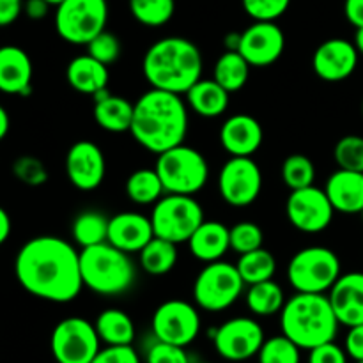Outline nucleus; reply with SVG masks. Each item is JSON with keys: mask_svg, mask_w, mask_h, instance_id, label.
I'll use <instances>...</instances> for the list:
<instances>
[{"mask_svg": "<svg viewBox=\"0 0 363 363\" xmlns=\"http://www.w3.org/2000/svg\"><path fill=\"white\" fill-rule=\"evenodd\" d=\"M342 266L332 248L307 247L287 264V280L296 293L325 294L339 280Z\"/></svg>", "mask_w": 363, "mask_h": 363, "instance_id": "obj_7", "label": "nucleus"}, {"mask_svg": "<svg viewBox=\"0 0 363 363\" xmlns=\"http://www.w3.org/2000/svg\"><path fill=\"white\" fill-rule=\"evenodd\" d=\"M202 53L194 41L181 35L158 39L145 52L142 73L152 89L183 96L202 78Z\"/></svg>", "mask_w": 363, "mask_h": 363, "instance_id": "obj_3", "label": "nucleus"}, {"mask_svg": "<svg viewBox=\"0 0 363 363\" xmlns=\"http://www.w3.org/2000/svg\"><path fill=\"white\" fill-rule=\"evenodd\" d=\"M286 215L291 225L305 234L323 233L332 223L335 209L325 190L318 186L291 190L286 202Z\"/></svg>", "mask_w": 363, "mask_h": 363, "instance_id": "obj_15", "label": "nucleus"}, {"mask_svg": "<svg viewBox=\"0 0 363 363\" xmlns=\"http://www.w3.org/2000/svg\"><path fill=\"white\" fill-rule=\"evenodd\" d=\"M282 181L291 190L312 186L315 181V167L308 156L294 152L282 163Z\"/></svg>", "mask_w": 363, "mask_h": 363, "instance_id": "obj_36", "label": "nucleus"}, {"mask_svg": "<svg viewBox=\"0 0 363 363\" xmlns=\"http://www.w3.org/2000/svg\"><path fill=\"white\" fill-rule=\"evenodd\" d=\"M135 20L145 27H163L176 13V0H130Z\"/></svg>", "mask_w": 363, "mask_h": 363, "instance_id": "obj_35", "label": "nucleus"}, {"mask_svg": "<svg viewBox=\"0 0 363 363\" xmlns=\"http://www.w3.org/2000/svg\"><path fill=\"white\" fill-rule=\"evenodd\" d=\"M66 80L77 92L94 98L96 94L108 89L110 71L106 64L85 53V55L74 57L67 64Z\"/></svg>", "mask_w": 363, "mask_h": 363, "instance_id": "obj_25", "label": "nucleus"}, {"mask_svg": "<svg viewBox=\"0 0 363 363\" xmlns=\"http://www.w3.org/2000/svg\"><path fill=\"white\" fill-rule=\"evenodd\" d=\"M108 21L106 0H64L55 11V30L69 45L87 46Z\"/></svg>", "mask_w": 363, "mask_h": 363, "instance_id": "obj_10", "label": "nucleus"}, {"mask_svg": "<svg viewBox=\"0 0 363 363\" xmlns=\"http://www.w3.org/2000/svg\"><path fill=\"white\" fill-rule=\"evenodd\" d=\"M236 268L240 272L241 279L247 286L272 280L277 272V261L273 254L266 248H257V250L247 252L238 257Z\"/></svg>", "mask_w": 363, "mask_h": 363, "instance_id": "obj_33", "label": "nucleus"}, {"mask_svg": "<svg viewBox=\"0 0 363 363\" xmlns=\"http://www.w3.org/2000/svg\"><path fill=\"white\" fill-rule=\"evenodd\" d=\"M184 96H186L188 108L206 119L223 116L225 110L229 108L230 92L225 91L216 80L201 78L197 84H194L184 92Z\"/></svg>", "mask_w": 363, "mask_h": 363, "instance_id": "obj_27", "label": "nucleus"}, {"mask_svg": "<svg viewBox=\"0 0 363 363\" xmlns=\"http://www.w3.org/2000/svg\"><path fill=\"white\" fill-rule=\"evenodd\" d=\"M247 284L236 264L223 261L208 262L194 282V301L206 312H223L243 294Z\"/></svg>", "mask_w": 363, "mask_h": 363, "instance_id": "obj_8", "label": "nucleus"}, {"mask_svg": "<svg viewBox=\"0 0 363 363\" xmlns=\"http://www.w3.org/2000/svg\"><path fill=\"white\" fill-rule=\"evenodd\" d=\"M241 4L254 21H277L289 9L291 0H241Z\"/></svg>", "mask_w": 363, "mask_h": 363, "instance_id": "obj_40", "label": "nucleus"}, {"mask_svg": "<svg viewBox=\"0 0 363 363\" xmlns=\"http://www.w3.org/2000/svg\"><path fill=\"white\" fill-rule=\"evenodd\" d=\"M188 248L195 259L202 262L222 261L230 250V230L216 220H204L188 240Z\"/></svg>", "mask_w": 363, "mask_h": 363, "instance_id": "obj_24", "label": "nucleus"}, {"mask_svg": "<svg viewBox=\"0 0 363 363\" xmlns=\"http://www.w3.org/2000/svg\"><path fill=\"white\" fill-rule=\"evenodd\" d=\"M330 303L340 325H363V273L353 272L340 275L328 291Z\"/></svg>", "mask_w": 363, "mask_h": 363, "instance_id": "obj_21", "label": "nucleus"}, {"mask_svg": "<svg viewBox=\"0 0 363 363\" xmlns=\"http://www.w3.org/2000/svg\"><path fill=\"white\" fill-rule=\"evenodd\" d=\"M353 45H354V48L358 50V53L363 55V27H358L357 32H354Z\"/></svg>", "mask_w": 363, "mask_h": 363, "instance_id": "obj_53", "label": "nucleus"}, {"mask_svg": "<svg viewBox=\"0 0 363 363\" xmlns=\"http://www.w3.org/2000/svg\"><path fill=\"white\" fill-rule=\"evenodd\" d=\"M357 363H363V360H358V362H357Z\"/></svg>", "mask_w": 363, "mask_h": 363, "instance_id": "obj_57", "label": "nucleus"}, {"mask_svg": "<svg viewBox=\"0 0 363 363\" xmlns=\"http://www.w3.org/2000/svg\"><path fill=\"white\" fill-rule=\"evenodd\" d=\"M71 234L74 243L80 245L82 248L105 243L108 238V218L98 211L80 213L71 225Z\"/></svg>", "mask_w": 363, "mask_h": 363, "instance_id": "obj_34", "label": "nucleus"}, {"mask_svg": "<svg viewBox=\"0 0 363 363\" xmlns=\"http://www.w3.org/2000/svg\"><path fill=\"white\" fill-rule=\"evenodd\" d=\"M9 128H11L9 113H7V110L0 105V142L7 137V133H9Z\"/></svg>", "mask_w": 363, "mask_h": 363, "instance_id": "obj_51", "label": "nucleus"}, {"mask_svg": "<svg viewBox=\"0 0 363 363\" xmlns=\"http://www.w3.org/2000/svg\"><path fill=\"white\" fill-rule=\"evenodd\" d=\"M333 158L339 169L363 172V137L346 135L340 138L333 149Z\"/></svg>", "mask_w": 363, "mask_h": 363, "instance_id": "obj_38", "label": "nucleus"}, {"mask_svg": "<svg viewBox=\"0 0 363 363\" xmlns=\"http://www.w3.org/2000/svg\"><path fill=\"white\" fill-rule=\"evenodd\" d=\"M358 50L347 39L332 38L321 43L312 57L314 73L325 82H342L354 73L358 66Z\"/></svg>", "mask_w": 363, "mask_h": 363, "instance_id": "obj_18", "label": "nucleus"}, {"mask_svg": "<svg viewBox=\"0 0 363 363\" xmlns=\"http://www.w3.org/2000/svg\"><path fill=\"white\" fill-rule=\"evenodd\" d=\"M14 176L21 181V183L28 184V186H39V184H45L48 179V172H46V167L43 165V162H39L38 158H32V156H23V158H18L14 162Z\"/></svg>", "mask_w": 363, "mask_h": 363, "instance_id": "obj_43", "label": "nucleus"}, {"mask_svg": "<svg viewBox=\"0 0 363 363\" xmlns=\"http://www.w3.org/2000/svg\"><path fill=\"white\" fill-rule=\"evenodd\" d=\"M344 350H346L347 357L353 358L354 362L363 360V325L351 326L346 335Z\"/></svg>", "mask_w": 363, "mask_h": 363, "instance_id": "obj_46", "label": "nucleus"}, {"mask_svg": "<svg viewBox=\"0 0 363 363\" xmlns=\"http://www.w3.org/2000/svg\"><path fill=\"white\" fill-rule=\"evenodd\" d=\"M347 358L350 357L346 350L335 344V340L312 347L308 351V363H347Z\"/></svg>", "mask_w": 363, "mask_h": 363, "instance_id": "obj_45", "label": "nucleus"}, {"mask_svg": "<svg viewBox=\"0 0 363 363\" xmlns=\"http://www.w3.org/2000/svg\"><path fill=\"white\" fill-rule=\"evenodd\" d=\"M87 53L94 57V59H98L99 62L110 66V64H113L119 59L121 43L116 34L103 30L101 34H98L91 43H89Z\"/></svg>", "mask_w": 363, "mask_h": 363, "instance_id": "obj_41", "label": "nucleus"}, {"mask_svg": "<svg viewBox=\"0 0 363 363\" xmlns=\"http://www.w3.org/2000/svg\"><path fill=\"white\" fill-rule=\"evenodd\" d=\"M286 48V34L275 21H254L241 32L238 52L252 67H266L275 64Z\"/></svg>", "mask_w": 363, "mask_h": 363, "instance_id": "obj_16", "label": "nucleus"}, {"mask_svg": "<svg viewBox=\"0 0 363 363\" xmlns=\"http://www.w3.org/2000/svg\"><path fill=\"white\" fill-rule=\"evenodd\" d=\"M194 363H213V362H194Z\"/></svg>", "mask_w": 363, "mask_h": 363, "instance_id": "obj_55", "label": "nucleus"}, {"mask_svg": "<svg viewBox=\"0 0 363 363\" xmlns=\"http://www.w3.org/2000/svg\"><path fill=\"white\" fill-rule=\"evenodd\" d=\"M46 2H48L50 6H55V7H57L60 2H64V0H46Z\"/></svg>", "mask_w": 363, "mask_h": 363, "instance_id": "obj_54", "label": "nucleus"}, {"mask_svg": "<svg viewBox=\"0 0 363 363\" xmlns=\"http://www.w3.org/2000/svg\"><path fill=\"white\" fill-rule=\"evenodd\" d=\"M264 340L262 326L247 315L227 319L213 332L215 351L227 362H247L257 357Z\"/></svg>", "mask_w": 363, "mask_h": 363, "instance_id": "obj_13", "label": "nucleus"}, {"mask_svg": "<svg viewBox=\"0 0 363 363\" xmlns=\"http://www.w3.org/2000/svg\"><path fill=\"white\" fill-rule=\"evenodd\" d=\"M94 121L99 128L110 133H124L130 131L133 121V103L123 96L108 92V89L94 98Z\"/></svg>", "mask_w": 363, "mask_h": 363, "instance_id": "obj_26", "label": "nucleus"}, {"mask_svg": "<svg viewBox=\"0 0 363 363\" xmlns=\"http://www.w3.org/2000/svg\"><path fill=\"white\" fill-rule=\"evenodd\" d=\"M155 238L151 216L124 211L108 218V241L126 254H138Z\"/></svg>", "mask_w": 363, "mask_h": 363, "instance_id": "obj_19", "label": "nucleus"}, {"mask_svg": "<svg viewBox=\"0 0 363 363\" xmlns=\"http://www.w3.org/2000/svg\"><path fill=\"white\" fill-rule=\"evenodd\" d=\"M126 195L131 202L138 206L156 204L163 194H167L163 188L162 179L155 169H138L126 179Z\"/></svg>", "mask_w": 363, "mask_h": 363, "instance_id": "obj_32", "label": "nucleus"}, {"mask_svg": "<svg viewBox=\"0 0 363 363\" xmlns=\"http://www.w3.org/2000/svg\"><path fill=\"white\" fill-rule=\"evenodd\" d=\"M344 14L354 28L363 27V0H346Z\"/></svg>", "mask_w": 363, "mask_h": 363, "instance_id": "obj_48", "label": "nucleus"}, {"mask_svg": "<svg viewBox=\"0 0 363 363\" xmlns=\"http://www.w3.org/2000/svg\"><path fill=\"white\" fill-rule=\"evenodd\" d=\"M18 284L39 300L69 303L82 293L80 252L59 236H35L14 259Z\"/></svg>", "mask_w": 363, "mask_h": 363, "instance_id": "obj_1", "label": "nucleus"}, {"mask_svg": "<svg viewBox=\"0 0 363 363\" xmlns=\"http://www.w3.org/2000/svg\"><path fill=\"white\" fill-rule=\"evenodd\" d=\"M262 191V172L252 156H230L218 174V194L233 208L254 204Z\"/></svg>", "mask_w": 363, "mask_h": 363, "instance_id": "obj_12", "label": "nucleus"}, {"mask_svg": "<svg viewBox=\"0 0 363 363\" xmlns=\"http://www.w3.org/2000/svg\"><path fill=\"white\" fill-rule=\"evenodd\" d=\"M50 11V4L46 0H27L23 4V13L30 20H43Z\"/></svg>", "mask_w": 363, "mask_h": 363, "instance_id": "obj_49", "label": "nucleus"}, {"mask_svg": "<svg viewBox=\"0 0 363 363\" xmlns=\"http://www.w3.org/2000/svg\"><path fill=\"white\" fill-rule=\"evenodd\" d=\"M259 363H301V347L289 337L275 335L264 340L257 353Z\"/></svg>", "mask_w": 363, "mask_h": 363, "instance_id": "obj_37", "label": "nucleus"}, {"mask_svg": "<svg viewBox=\"0 0 363 363\" xmlns=\"http://www.w3.org/2000/svg\"><path fill=\"white\" fill-rule=\"evenodd\" d=\"M264 140V130L254 116L236 113L220 128V144L230 156H254Z\"/></svg>", "mask_w": 363, "mask_h": 363, "instance_id": "obj_20", "label": "nucleus"}, {"mask_svg": "<svg viewBox=\"0 0 363 363\" xmlns=\"http://www.w3.org/2000/svg\"><path fill=\"white\" fill-rule=\"evenodd\" d=\"M240 39L241 34L240 32H230L223 38V45H225V50H230V52H238L240 48Z\"/></svg>", "mask_w": 363, "mask_h": 363, "instance_id": "obj_52", "label": "nucleus"}, {"mask_svg": "<svg viewBox=\"0 0 363 363\" xmlns=\"http://www.w3.org/2000/svg\"><path fill=\"white\" fill-rule=\"evenodd\" d=\"M11 229H13V223H11L9 215H7L6 209L0 206V245H4L9 240Z\"/></svg>", "mask_w": 363, "mask_h": 363, "instance_id": "obj_50", "label": "nucleus"}, {"mask_svg": "<svg viewBox=\"0 0 363 363\" xmlns=\"http://www.w3.org/2000/svg\"><path fill=\"white\" fill-rule=\"evenodd\" d=\"M94 328L105 346H131L137 335L133 319L121 308H106L96 318Z\"/></svg>", "mask_w": 363, "mask_h": 363, "instance_id": "obj_28", "label": "nucleus"}, {"mask_svg": "<svg viewBox=\"0 0 363 363\" xmlns=\"http://www.w3.org/2000/svg\"><path fill=\"white\" fill-rule=\"evenodd\" d=\"M32 60L20 46H0V92L27 96L32 89Z\"/></svg>", "mask_w": 363, "mask_h": 363, "instance_id": "obj_22", "label": "nucleus"}, {"mask_svg": "<svg viewBox=\"0 0 363 363\" xmlns=\"http://www.w3.org/2000/svg\"><path fill=\"white\" fill-rule=\"evenodd\" d=\"M23 0H0V27H9L23 13Z\"/></svg>", "mask_w": 363, "mask_h": 363, "instance_id": "obj_47", "label": "nucleus"}, {"mask_svg": "<svg viewBox=\"0 0 363 363\" xmlns=\"http://www.w3.org/2000/svg\"><path fill=\"white\" fill-rule=\"evenodd\" d=\"M80 272L84 287L101 296H117L133 286L135 266L130 254L108 241L82 248Z\"/></svg>", "mask_w": 363, "mask_h": 363, "instance_id": "obj_5", "label": "nucleus"}, {"mask_svg": "<svg viewBox=\"0 0 363 363\" xmlns=\"http://www.w3.org/2000/svg\"><path fill=\"white\" fill-rule=\"evenodd\" d=\"M230 250L238 255L257 250L264 243V233L254 222H240L230 227Z\"/></svg>", "mask_w": 363, "mask_h": 363, "instance_id": "obj_39", "label": "nucleus"}, {"mask_svg": "<svg viewBox=\"0 0 363 363\" xmlns=\"http://www.w3.org/2000/svg\"><path fill=\"white\" fill-rule=\"evenodd\" d=\"M360 216H362V220H363V209H362V213H360Z\"/></svg>", "mask_w": 363, "mask_h": 363, "instance_id": "obj_56", "label": "nucleus"}, {"mask_svg": "<svg viewBox=\"0 0 363 363\" xmlns=\"http://www.w3.org/2000/svg\"><path fill=\"white\" fill-rule=\"evenodd\" d=\"M91 363H142L140 357L131 346H105L98 351Z\"/></svg>", "mask_w": 363, "mask_h": 363, "instance_id": "obj_44", "label": "nucleus"}, {"mask_svg": "<svg viewBox=\"0 0 363 363\" xmlns=\"http://www.w3.org/2000/svg\"><path fill=\"white\" fill-rule=\"evenodd\" d=\"M248 311L257 318H269V315L280 314L286 305V293L275 280H264V282L248 286L245 294Z\"/></svg>", "mask_w": 363, "mask_h": 363, "instance_id": "obj_29", "label": "nucleus"}, {"mask_svg": "<svg viewBox=\"0 0 363 363\" xmlns=\"http://www.w3.org/2000/svg\"><path fill=\"white\" fill-rule=\"evenodd\" d=\"M131 137L152 155L184 144L188 135V105L176 92L149 89L133 103Z\"/></svg>", "mask_w": 363, "mask_h": 363, "instance_id": "obj_2", "label": "nucleus"}, {"mask_svg": "<svg viewBox=\"0 0 363 363\" xmlns=\"http://www.w3.org/2000/svg\"><path fill=\"white\" fill-rule=\"evenodd\" d=\"M333 209L344 215H360L363 209V172L339 169L325 186Z\"/></svg>", "mask_w": 363, "mask_h": 363, "instance_id": "obj_23", "label": "nucleus"}, {"mask_svg": "<svg viewBox=\"0 0 363 363\" xmlns=\"http://www.w3.org/2000/svg\"><path fill=\"white\" fill-rule=\"evenodd\" d=\"M66 174L69 183L80 191L101 186L106 174V160L101 147L91 140H78L66 155Z\"/></svg>", "mask_w": 363, "mask_h": 363, "instance_id": "obj_17", "label": "nucleus"}, {"mask_svg": "<svg viewBox=\"0 0 363 363\" xmlns=\"http://www.w3.org/2000/svg\"><path fill=\"white\" fill-rule=\"evenodd\" d=\"M155 170L167 194L195 195L209 179V165L201 151L179 144L156 158Z\"/></svg>", "mask_w": 363, "mask_h": 363, "instance_id": "obj_6", "label": "nucleus"}, {"mask_svg": "<svg viewBox=\"0 0 363 363\" xmlns=\"http://www.w3.org/2000/svg\"><path fill=\"white\" fill-rule=\"evenodd\" d=\"M250 64L240 52L225 50L215 62L213 80L218 82L225 91L233 94L247 85L248 78H250Z\"/></svg>", "mask_w": 363, "mask_h": 363, "instance_id": "obj_30", "label": "nucleus"}, {"mask_svg": "<svg viewBox=\"0 0 363 363\" xmlns=\"http://www.w3.org/2000/svg\"><path fill=\"white\" fill-rule=\"evenodd\" d=\"M50 350L57 363H91L101 350L94 323L78 315L62 319L53 328Z\"/></svg>", "mask_w": 363, "mask_h": 363, "instance_id": "obj_11", "label": "nucleus"}, {"mask_svg": "<svg viewBox=\"0 0 363 363\" xmlns=\"http://www.w3.org/2000/svg\"><path fill=\"white\" fill-rule=\"evenodd\" d=\"M140 266L147 275L162 277L177 264V245L155 236L140 252Z\"/></svg>", "mask_w": 363, "mask_h": 363, "instance_id": "obj_31", "label": "nucleus"}, {"mask_svg": "<svg viewBox=\"0 0 363 363\" xmlns=\"http://www.w3.org/2000/svg\"><path fill=\"white\" fill-rule=\"evenodd\" d=\"M339 326L326 294L296 293L280 311V330L301 350L311 351L335 340Z\"/></svg>", "mask_w": 363, "mask_h": 363, "instance_id": "obj_4", "label": "nucleus"}, {"mask_svg": "<svg viewBox=\"0 0 363 363\" xmlns=\"http://www.w3.org/2000/svg\"><path fill=\"white\" fill-rule=\"evenodd\" d=\"M145 363H191L186 347L176 344L163 342L155 339V342L145 351Z\"/></svg>", "mask_w": 363, "mask_h": 363, "instance_id": "obj_42", "label": "nucleus"}, {"mask_svg": "<svg viewBox=\"0 0 363 363\" xmlns=\"http://www.w3.org/2000/svg\"><path fill=\"white\" fill-rule=\"evenodd\" d=\"M151 328L155 339L186 347L201 333V314L184 300L163 301L152 314Z\"/></svg>", "mask_w": 363, "mask_h": 363, "instance_id": "obj_14", "label": "nucleus"}, {"mask_svg": "<svg viewBox=\"0 0 363 363\" xmlns=\"http://www.w3.org/2000/svg\"><path fill=\"white\" fill-rule=\"evenodd\" d=\"M204 222V211L194 195L167 194L151 211L155 236L172 243H188L191 234Z\"/></svg>", "mask_w": 363, "mask_h": 363, "instance_id": "obj_9", "label": "nucleus"}, {"mask_svg": "<svg viewBox=\"0 0 363 363\" xmlns=\"http://www.w3.org/2000/svg\"><path fill=\"white\" fill-rule=\"evenodd\" d=\"M362 113H363V105H362Z\"/></svg>", "mask_w": 363, "mask_h": 363, "instance_id": "obj_58", "label": "nucleus"}]
</instances>
